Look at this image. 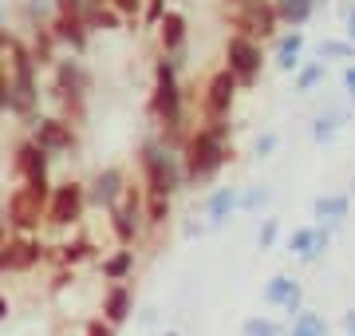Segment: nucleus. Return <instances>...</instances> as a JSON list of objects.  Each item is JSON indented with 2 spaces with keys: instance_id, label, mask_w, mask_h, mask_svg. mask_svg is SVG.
Masks as SVG:
<instances>
[{
  "instance_id": "29",
  "label": "nucleus",
  "mask_w": 355,
  "mask_h": 336,
  "mask_svg": "<svg viewBox=\"0 0 355 336\" xmlns=\"http://www.w3.org/2000/svg\"><path fill=\"white\" fill-rule=\"evenodd\" d=\"M343 119H347V115H340V111H331V115H316V119H312V142H331L336 135H340Z\"/></svg>"
},
{
  "instance_id": "48",
  "label": "nucleus",
  "mask_w": 355,
  "mask_h": 336,
  "mask_svg": "<svg viewBox=\"0 0 355 336\" xmlns=\"http://www.w3.org/2000/svg\"><path fill=\"white\" fill-rule=\"evenodd\" d=\"M347 194H352V202H355V178H352V186H347Z\"/></svg>"
},
{
  "instance_id": "38",
  "label": "nucleus",
  "mask_w": 355,
  "mask_h": 336,
  "mask_svg": "<svg viewBox=\"0 0 355 336\" xmlns=\"http://www.w3.org/2000/svg\"><path fill=\"white\" fill-rule=\"evenodd\" d=\"M71 281H76V269H64V265H60V269L51 273V285H48V289H51V293H64Z\"/></svg>"
},
{
  "instance_id": "14",
  "label": "nucleus",
  "mask_w": 355,
  "mask_h": 336,
  "mask_svg": "<svg viewBox=\"0 0 355 336\" xmlns=\"http://www.w3.org/2000/svg\"><path fill=\"white\" fill-rule=\"evenodd\" d=\"M331 249V230L328 226H316V221H308V226H296L288 233V253L300 265H316V261L328 258Z\"/></svg>"
},
{
  "instance_id": "42",
  "label": "nucleus",
  "mask_w": 355,
  "mask_h": 336,
  "mask_svg": "<svg viewBox=\"0 0 355 336\" xmlns=\"http://www.w3.org/2000/svg\"><path fill=\"white\" fill-rule=\"evenodd\" d=\"M205 230H209L205 221H186V226H182V233H186V237H202Z\"/></svg>"
},
{
  "instance_id": "1",
  "label": "nucleus",
  "mask_w": 355,
  "mask_h": 336,
  "mask_svg": "<svg viewBox=\"0 0 355 336\" xmlns=\"http://www.w3.org/2000/svg\"><path fill=\"white\" fill-rule=\"evenodd\" d=\"M182 64H186L182 56H158V60H154V87H150V103H146L154 127H158L154 139L166 142V146H174V151H182V142H186V135H190Z\"/></svg>"
},
{
  "instance_id": "17",
  "label": "nucleus",
  "mask_w": 355,
  "mask_h": 336,
  "mask_svg": "<svg viewBox=\"0 0 355 336\" xmlns=\"http://www.w3.org/2000/svg\"><path fill=\"white\" fill-rule=\"evenodd\" d=\"M48 265H64V269H79V265H87V261H99V246L91 242L87 233H76V237H67L60 246H48Z\"/></svg>"
},
{
  "instance_id": "7",
  "label": "nucleus",
  "mask_w": 355,
  "mask_h": 336,
  "mask_svg": "<svg viewBox=\"0 0 355 336\" xmlns=\"http://www.w3.org/2000/svg\"><path fill=\"white\" fill-rule=\"evenodd\" d=\"M87 214V182H55L48 198V210H44V226L48 230H76Z\"/></svg>"
},
{
  "instance_id": "9",
  "label": "nucleus",
  "mask_w": 355,
  "mask_h": 336,
  "mask_svg": "<svg viewBox=\"0 0 355 336\" xmlns=\"http://www.w3.org/2000/svg\"><path fill=\"white\" fill-rule=\"evenodd\" d=\"M51 194H36L28 186H12V194L4 202V218H8V233L20 237H36V230L44 226V210H48Z\"/></svg>"
},
{
  "instance_id": "40",
  "label": "nucleus",
  "mask_w": 355,
  "mask_h": 336,
  "mask_svg": "<svg viewBox=\"0 0 355 336\" xmlns=\"http://www.w3.org/2000/svg\"><path fill=\"white\" fill-rule=\"evenodd\" d=\"M343 87H347V95H352V103H355V64L343 67Z\"/></svg>"
},
{
  "instance_id": "30",
  "label": "nucleus",
  "mask_w": 355,
  "mask_h": 336,
  "mask_svg": "<svg viewBox=\"0 0 355 336\" xmlns=\"http://www.w3.org/2000/svg\"><path fill=\"white\" fill-rule=\"evenodd\" d=\"M320 83H324V60L300 64V72H296V91H300V95H308V91H316Z\"/></svg>"
},
{
  "instance_id": "36",
  "label": "nucleus",
  "mask_w": 355,
  "mask_h": 336,
  "mask_svg": "<svg viewBox=\"0 0 355 336\" xmlns=\"http://www.w3.org/2000/svg\"><path fill=\"white\" fill-rule=\"evenodd\" d=\"M162 16H166V0H146V4H142V24L146 28H158Z\"/></svg>"
},
{
  "instance_id": "46",
  "label": "nucleus",
  "mask_w": 355,
  "mask_h": 336,
  "mask_svg": "<svg viewBox=\"0 0 355 336\" xmlns=\"http://www.w3.org/2000/svg\"><path fill=\"white\" fill-rule=\"evenodd\" d=\"M4 317H8V297L0 293V321H4Z\"/></svg>"
},
{
  "instance_id": "22",
  "label": "nucleus",
  "mask_w": 355,
  "mask_h": 336,
  "mask_svg": "<svg viewBox=\"0 0 355 336\" xmlns=\"http://www.w3.org/2000/svg\"><path fill=\"white\" fill-rule=\"evenodd\" d=\"M312 218H316V226H328V230L343 226V221L352 218V194H347V190H328V194H320L316 202H312Z\"/></svg>"
},
{
  "instance_id": "41",
  "label": "nucleus",
  "mask_w": 355,
  "mask_h": 336,
  "mask_svg": "<svg viewBox=\"0 0 355 336\" xmlns=\"http://www.w3.org/2000/svg\"><path fill=\"white\" fill-rule=\"evenodd\" d=\"M340 328H343V336H355V309H347L340 317Z\"/></svg>"
},
{
  "instance_id": "20",
  "label": "nucleus",
  "mask_w": 355,
  "mask_h": 336,
  "mask_svg": "<svg viewBox=\"0 0 355 336\" xmlns=\"http://www.w3.org/2000/svg\"><path fill=\"white\" fill-rule=\"evenodd\" d=\"M233 214H241V186H217L205 198V226L221 230Z\"/></svg>"
},
{
  "instance_id": "35",
  "label": "nucleus",
  "mask_w": 355,
  "mask_h": 336,
  "mask_svg": "<svg viewBox=\"0 0 355 336\" xmlns=\"http://www.w3.org/2000/svg\"><path fill=\"white\" fill-rule=\"evenodd\" d=\"M107 4H111L114 12L123 16V20H139V16H142V4H146V0H107Z\"/></svg>"
},
{
  "instance_id": "24",
  "label": "nucleus",
  "mask_w": 355,
  "mask_h": 336,
  "mask_svg": "<svg viewBox=\"0 0 355 336\" xmlns=\"http://www.w3.org/2000/svg\"><path fill=\"white\" fill-rule=\"evenodd\" d=\"M316 4L320 0H272V8L280 16V28H288V32H300L316 16Z\"/></svg>"
},
{
  "instance_id": "16",
  "label": "nucleus",
  "mask_w": 355,
  "mask_h": 336,
  "mask_svg": "<svg viewBox=\"0 0 355 336\" xmlns=\"http://www.w3.org/2000/svg\"><path fill=\"white\" fill-rule=\"evenodd\" d=\"M261 301H265V309H277V312H288V321L296 312L304 309V285L296 281L292 273H272L261 289Z\"/></svg>"
},
{
  "instance_id": "21",
  "label": "nucleus",
  "mask_w": 355,
  "mask_h": 336,
  "mask_svg": "<svg viewBox=\"0 0 355 336\" xmlns=\"http://www.w3.org/2000/svg\"><path fill=\"white\" fill-rule=\"evenodd\" d=\"M48 28H51V36H55V44H64L71 52H83L91 40V28H87V16L83 12H55V20Z\"/></svg>"
},
{
  "instance_id": "11",
  "label": "nucleus",
  "mask_w": 355,
  "mask_h": 336,
  "mask_svg": "<svg viewBox=\"0 0 355 336\" xmlns=\"http://www.w3.org/2000/svg\"><path fill=\"white\" fill-rule=\"evenodd\" d=\"M233 32H245V36L261 40V44H272L280 36V16L272 8V0H249L245 8H237L233 16H225Z\"/></svg>"
},
{
  "instance_id": "32",
  "label": "nucleus",
  "mask_w": 355,
  "mask_h": 336,
  "mask_svg": "<svg viewBox=\"0 0 355 336\" xmlns=\"http://www.w3.org/2000/svg\"><path fill=\"white\" fill-rule=\"evenodd\" d=\"M272 202V190L268 186H245L241 190V214H257Z\"/></svg>"
},
{
  "instance_id": "39",
  "label": "nucleus",
  "mask_w": 355,
  "mask_h": 336,
  "mask_svg": "<svg viewBox=\"0 0 355 336\" xmlns=\"http://www.w3.org/2000/svg\"><path fill=\"white\" fill-rule=\"evenodd\" d=\"M8 111V72L0 67V115Z\"/></svg>"
},
{
  "instance_id": "47",
  "label": "nucleus",
  "mask_w": 355,
  "mask_h": 336,
  "mask_svg": "<svg viewBox=\"0 0 355 336\" xmlns=\"http://www.w3.org/2000/svg\"><path fill=\"white\" fill-rule=\"evenodd\" d=\"M158 336H182V333H178V328H166V333H158Z\"/></svg>"
},
{
  "instance_id": "34",
  "label": "nucleus",
  "mask_w": 355,
  "mask_h": 336,
  "mask_svg": "<svg viewBox=\"0 0 355 336\" xmlns=\"http://www.w3.org/2000/svg\"><path fill=\"white\" fill-rule=\"evenodd\" d=\"M277 131H265V135H257V142H253V155L257 158H272L277 155Z\"/></svg>"
},
{
  "instance_id": "13",
  "label": "nucleus",
  "mask_w": 355,
  "mask_h": 336,
  "mask_svg": "<svg viewBox=\"0 0 355 336\" xmlns=\"http://www.w3.org/2000/svg\"><path fill=\"white\" fill-rule=\"evenodd\" d=\"M44 258H48V242L12 233V237L0 246V273H32Z\"/></svg>"
},
{
  "instance_id": "3",
  "label": "nucleus",
  "mask_w": 355,
  "mask_h": 336,
  "mask_svg": "<svg viewBox=\"0 0 355 336\" xmlns=\"http://www.w3.org/2000/svg\"><path fill=\"white\" fill-rule=\"evenodd\" d=\"M139 186L142 194H166V198H178L182 190H190L186 170H182V155L158 139H146L139 146Z\"/></svg>"
},
{
  "instance_id": "26",
  "label": "nucleus",
  "mask_w": 355,
  "mask_h": 336,
  "mask_svg": "<svg viewBox=\"0 0 355 336\" xmlns=\"http://www.w3.org/2000/svg\"><path fill=\"white\" fill-rule=\"evenodd\" d=\"M142 210H146V230H166L170 218H174V198L146 194V198H142Z\"/></svg>"
},
{
  "instance_id": "28",
  "label": "nucleus",
  "mask_w": 355,
  "mask_h": 336,
  "mask_svg": "<svg viewBox=\"0 0 355 336\" xmlns=\"http://www.w3.org/2000/svg\"><path fill=\"white\" fill-rule=\"evenodd\" d=\"M241 336H288V321H277L268 312H257V317H245L241 321Z\"/></svg>"
},
{
  "instance_id": "37",
  "label": "nucleus",
  "mask_w": 355,
  "mask_h": 336,
  "mask_svg": "<svg viewBox=\"0 0 355 336\" xmlns=\"http://www.w3.org/2000/svg\"><path fill=\"white\" fill-rule=\"evenodd\" d=\"M83 336H119V328H111L103 317H91V321L83 324Z\"/></svg>"
},
{
  "instance_id": "19",
  "label": "nucleus",
  "mask_w": 355,
  "mask_h": 336,
  "mask_svg": "<svg viewBox=\"0 0 355 336\" xmlns=\"http://www.w3.org/2000/svg\"><path fill=\"white\" fill-rule=\"evenodd\" d=\"M158 48L162 56H186V40H190V20L186 12H178V8H166V16L158 20Z\"/></svg>"
},
{
  "instance_id": "5",
  "label": "nucleus",
  "mask_w": 355,
  "mask_h": 336,
  "mask_svg": "<svg viewBox=\"0 0 355 336\" xmlns=\"http://www.w3.org/2000/svg\"><path fill=\"white\" fill-rule=\"evenodd\" d=\"M265 44L253 36H245V32H229L225 36V48H221V67H225L229 76L237 79V87L249 91L261 83L265 76Z\"/></svg>"
},
{
  "instance_id": "23",
  "label": "nucleus",
  "mask_w": 355,
  "mask_h": 336,
  "mask_svg": "<svg viewBox=\"0 0 355 336\" xmlns=\"http://www.w3.org/2000/svg\"><path fill=\"white\" fill-rule=\"evenodd\" d=\"M300 52H304V32H280L272 40V64L284 76H296L300 72Z\"/></svg>"
},
{
  "instance_id": "6",
  "label": "nucleus",
  "mask_w": 355,
  "mask_h": 336,
  "mask_svg": "<svg viewBox=\"0 0 355 336\" xmlns=\"http://www.w3.org/2000/svg\"><path fill=\"white\" fill-rule=\"evenodd\" d=\"M142 186H135L130 182L127 186V194H123V202L107 214V226H111V237H114V246H123V249H135L146 237V210H142Z\"/></svg>"
},
{
  "instance_id": "45",
  "label": "nucleus",
  "mask_w": 355,
  "mask_h": 336,
  "mask_svg": "<svg viewBox=\"0 0 355 336\" xmlns=\"http://www.w3.org/2000/svg\"><path fill=\"white\" fill-rule=\"evenodd\" d=\"M245 4H249V0H221V8H225V16H233L237 8H245Z\"/></svg>"
},
{
  "instance_id": "15",
  "label": "nucleus",
  "mask_w": 355,
  "mask_h": 336,
  "mask_svg": "<svg viewBox=\"0 0 355 336\" xmlns=\"http://www.w3.org/2000/svg\"><path fill=\"white\" fill-rule=\"evenodd\" d=\"M127 186H130V178H127V170H123V167H103L99 174L87 182V206L111 214V210L123 202Z\"/></svg>"
},
{
  "instance_id": "10",
  "label": "nucleus",
  "mask_w": 355,
  "mask_h": 336,
  "mask_svg": "<svg viewBox=\"0 0 355 336\" xmlns=\"http://www.w3.org/2000/svg\"><path fill=\"white\" fill-rule=\"evenodd\" d=\"M12 174L20 186H28V190H36V194H51V155L48 151H40L32 139L16 142L12 151Z\"/></svg>"
},
{
  "instance_id": "33",
  "label": "nucleus",
  "mask_w": 355,
  "mask_h": 336,
  "mask_svg": "<svg viewBox=\"0 0 355 336\" xmlns=\"http://www.w3.org/2000/svg\"><path fill=\"white\" fill-rule=\"evenodd\" d=\"M280 218H265L261 221V230H257V246L261 249H277V242H280Z\"/></svg>"
},
{
  "instance_id": "25",
  "label": "nucleus",
  "mask_w": 355,
  "mask_h": 336,
  "mask_svg": "<svg viewBox=\"0 0 355 336\" xmlns=\"http://www.w3.org/2000/svg\"><path fill=\"white\" fill-rule=\"evenodd\" d=\"M99 277L107 285H119V281H130L135 277V249H111L107 258L99 261Z\"/></svg>"
},
{
  "instance_id": "44",
  "label": "nucleus",
  "mask_w": 355,
  "mask_h": 336,
  "mask_svg": "<svg viewBox=\"0 0 355 336\" xmlns=\"http://www.w3.org/2000/svg\"><path fill=\"white\" fill-rule=\"evenodd\" d=\"M8 237H12V233H8V218H4V202H0V246H4Z\"/></svg>"
},
{
  "instance_id": "12",
  "label": "nucleus",
  "mask_w": 355,
  "mask_h": 336,
  "mask_svg": "<svg viewBox=\"0 0 355 336\" xmlns=\"http://www.w3.org/2000/svg\"><path fill=\"white\" fill-rule=\"evenodd\" d=\"M32 135L28 139L36 142L40 151H48L51 158H60V155H71L79 146V135H76V123H67L64 115H36L32 123Z\"/></svg>"
},
{
  "instance_id": "4",
  "label": "nucleus",
  "mask_w": 355,
  "mask_h": 336,
  "mask_svg": "<svg viewBox=\"0 0 355 336\" xmlns=\"http://www.w3.org/2000/svg\"><path fill=\"white\" fill-rule=\"evenodd\" d=\"M4 72H8V111L16 119L32 123L40 107V64L32 48H24L20 40H12L8 48V60H4Z\"/></svg>"
},
{
  "instance_id": "27",
  "label": "nucleus",
  "mask_w": 355,
  "mask_h": 336,
  "mask_svg": "<svg viewBox=\"0 0 355 336\" xmlns=\"http://www.w3.org/2000/svg\"><path fill=\"white\" fill-rule=\"evenodd\" d=\"M288 336H331V324L316 309H300L288 321Z\"/></svg>"
},
{
  "instance_id": "2",
  "label": "nucleus",
  "mask_w": 355,
  "mask_h": 336,
  "mask_svg": "<svg viewBox=\"0 0 355 336\" xmlns=\"http://www.w3.org/2000/svg\"><path fill=\"white\" fill-rule=\"evenodd\" d=\"M178 155L186 170V186H209L233 162V131L229 123H198L190 127Z\"/></svg>"
},
{
  "instance_id": "8",
  "label": "nucleus",
  "mask_w": 355,
  "mask_h": 336,
  "mask_svg": "<svg viewBox=\"0 0 355 336\" xmlns=\"http://www.w3.org/2000/svg\"><path fill=\"white\" fill-rule=\"evenodd\" d=\"M237 95H241L237 79L229 76L225 67H214V72L205 76L202 99H198L202 123H229V119H233V107H237Z\"/></svg>"
},
{
  "instance_id": "43",
  "label": "nucleus",
  "mask_w": 355,
  "mask_h": 336,
  "mask_svg": "<svg viewBox=\"0 0 355 336\" xmlns=\"http://www.w3.org/2000/svg\"><path fill=\"white\" fill-rule=\"evenodd\" d=\"M347 40L355 44V0L347 4Z\"/></svg>"
},
{
  "instance_id": "18",
  "label": "nucleus",
  "mask_w": 355,
  "mask_h": 336,
  "mask_svg": "<svg viewBox=\"0 0 355 336\" xmlns=\"http://www.w3.org/2000/svg\"><path fill=\"white\" fill-rule=\"evenodd\" d=\"M99 317L111 324V328H123V324L135 317V289H130V281H119V285H107V289H103Z\"/></svg>"
},
{
  "instance_id": "31",
  "label": "nucleus",
  "mask_w": 355,
  "mask_h": 336,
  "mask_svg": "<svg viewBox=\"0 0 355 336\" xmlns=\"http://www.w3.org/2000/svg\"><path fill=\"white\" fill-rule=\"evenodd\" d=\"M320 60H343V67L355 60V44L352 40H324L320 44Z\"/></svg>"
}]
</instances>
